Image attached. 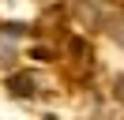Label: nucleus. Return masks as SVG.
Masks as SVG:
<instances>
[{"label":"nucleus","instance_id":"nucleus-1","mask_svg":"<svg viewBox=\"0 0 124 120\" xmlns=\"http://www.w3.org/2000/svg\"><path fill=\"white\" fill-rule=\"evenodd\" d=\"M75 15L86 22V26H105V19H109V8H105V0H79Z\"/></svg>","mask_w":124,"mask_h":120},{"label":"nucleus","instance_id":"nucleus-2","mask_svg":"<svg viewBox=\"0 0 124 120\" xmlns=\"http://www.w3.org/2000/svg\"><path fill=\"white\" fill-rule=\"evenodd\" d=\"M8 90H11L15 98H34L38 82H34V75H30V71H19V75H11V79H8Z\"/></svg>","mask_w":124,"mask_h":120},{"label":"nucleus","instance_id":"nucleus-3","mask_svg":"<svg viewBox=\"0 0 124 120\" xmlns=\"http://www.w3.org/2000/svg\"><path fill=\"white\" fill-rule=\"evenodd\" d=\"M105 30H109V34H113L116 41L124 45V11H116V15L109 11V19H105Z\"/></svg>","mask_w":124,"mask_h":120},{"label":"nucleus","instance_id":"nucleus-4","mask_svg":"<svg viewBox=\"0 0 124 120\" xmlns=\"http://www.w3.org/2000/svg\"><path fill=\"white\" fill-rule=\"evenodd\" d=\"M11 64H15V49L0 41V68H11Z\"/></svg>","mask_w":124,"mask_h":120},{"label":"nucleus","instance_id":"nucleus-5","mask_svg":"<svg viewBox=\"0 0 124 120\" xmlns=\"http://www.w3.org/2000/svg\"><path fill=\"white\" fill-rule=\"evenodd\" d=\"M113 98H116V101H120V105H124V75H120V79H116V82H113Z\"/></svg>","mask_w":124,"mask_h":120}]
</instances>
